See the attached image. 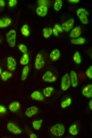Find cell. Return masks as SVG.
I'll return each mask as SVG.
<instances>
[{"mask_svg": "<svg viewBox=\"0 0 92 138\" xmlns=\"http://www.w3.org/2000/svg\"><path fill=\"white\" fill-rule=\"evenodd\" d=\"M50 131L52 134L54 135L60 137L64 134L65 131V128L63 124L58 123L52 126Z\"/></svg>", "mask_w": 92, "mask_h": 138, "instance_id": "1", "label": "cell"}, {"mask_svg": "<svg viewBox=\"0 0 92 138\" xmlns=\"http://www.w3.org/2000/svg\"><path fill=\"white\" fill-rule=\"evenodd\" d=\"M6 41L9 45L11 47H14L16 45V32L14 30L8 32L6 35Z\"/></svg>", "mask_w": 92, "mask_h": 138, "instance_id": "2", "label": "cell"}, {"mask_svg": "<svg viewBox=\"0 0 92 138\" xmlns=\"http://www.w3.org/2000/svg\"><path fill=\"white\" fill-rule=\"evenodd\" d=\"M77 14L83 24H86L88 23L89 22L87 16L89 14L86 10L83 8L79 9L77 11Z\"/></svg>", "mask_w": 92, "mask_h": 138, "instance_id": "3", "label": "cell"}, {"mask_svg": "<svg viewBox=\"0 0 92 138\" xmlns=\"http://www.w3.org/2000/svg\"><path fill=\"white\" fill-rule=\"evenodd\" d=\"M71 84L70 77L69 74H66L62 77L61 82V87L63 91H66L68 90Z\"/></svg>", "mask_w": 92, "mask_h": 138, "instance_id": "4", "label": "cell"}, {"mask_svg": "<svg viewBox=\"0 0 92 138\" xmlns=\"http://www.w3.org/2000/svg\"><path fill=\"white\" fill-rule=\"evenodd\" d=\"M45 64V60L43 55L40 54H38L35 61V68L37 70H40L44 67Z\"/></svg>", "mask_w": 92, "mask_h": 138, "instance_id": "5", "label": "cell"}, {"mask_svg": "<svg viewBox=\"0 0 92 138\" xmlns=\"http://www.w3.org/2000/svg\"><path fill=\"white\" fill-rule=\"evenodd\" d=\"M43 79L45 82H53L56 80L57 78L51 72L47 71L44 74Z\"/></svg>", "mask_w": 92, "mask_h": 138, "instance_id": "6", "label": "cell"}, {"mask_svg": "<svg viewBox=\"0 0 92 138\" xmlns=\"http://www.w3.org/2000/svg\"><path fill=\"white\" fill-rule=\"evenodd\" d=\"M74 23V19L71 18L67 22L63 23L61 26L63 31L66 32H69L72 29Z\"/></svg>", "mask_w": 92, "mask_h": 138, "instance_id": "7", "label": "cell"}, {"mask_svg": "<svg viewBox=\"0 0 92 138\" xmlns=\"http://www.w3.org/2000/svg\"><path fill=\"white\" fill-rule=\"evenodd\" d=\"M7 129L11 132L15 134H19L22 132L21 130L14 123L9 122L7 124Z\"/></svg>", "mask_w": 92, "mask_h": 138, "instance_id": "8", "label": "cell"}, {"mask_svg": "<svg viewBox=\"0 0 92 138\" xmlns=\"http://www.w3.org/2000/svg\"><path fill=\"white\" fill-rule=\"evenodd\" d=\"M17 63L15 59L11 56L9 57L7 59V67L9 70L14 71L16 69Z\"/></svg>", "mask_w": 92, "mask_h": 138, "instance_id": "9", "label": "cell"}, {"mask_svg": "<svg viewBox=\"0 0 92 138\" xmlns=\"http://www.w3.org/2000/svg\"><path fill=\"white\" fill-rule=\"evenodd\" d=\"M81 34V30L79 27H76L73 29L69 35L71 38L75 39L78 38Z\"/></svg>", "mask_w": 92, "mask_h": 138, "instance_id": "10", "label": "cell"}, {"mask_svg": "<svg viewBox=\"0 0 92 138\" xmlns=\"http://www.w3.org/2000/svg\"><path fill=\"white\" fill-rule=\"evenodd\" d=\"M48 8L44 5L39 6L36 9V11L37 15L39 16L44 17L47 14Z\"/></svg>", "mask_w": 92, "mask_h": 138, "instance_id": "11", "label": "cell"}, {"mask_svg": "<svg viewBox=\"0 0 92 138\" xmlns=\"http://www.w3.org/2000/svg\"><path fill=\"white\" fill-rule=\"evenodd\" d=\"M83 95L86 97L90 98L92 97V85L89 84L82 91Z\"/></svg>", "mask_w": 92, "mask_h": 138, "instance_id": "12", "label": "cell"}, {"mask_svg": "<svg viewBox=\"0 0 92 138\" xmlns=\"http://www.w3.org/2000/svg\"><path fill=\"white\" fill-rule=\"evenodd\" d=\"M70 77L72 86L75 87L78 84L77 76L76 73L74 71H72L70 73Z\"/></svg>", "mask_w": 92, "mask_h": 138, "instance_id": "13", "label": "cell"}, {"mask_svg": "<svg viewBox=\"0 0 92 138\" xmlns=\"http://www.w3.org/2000/svg\"><path fill=\"white\" fill-rule=\"evenodd\" d=\"M38 109L35 106L31 107L27 109L25 113V115L28 117H31L37 113Z\"/></svg>", "mask_w": 92, "mask_h": 138, "instance_id": "14", "label": "cell"}, {"mask_svg": "<svg viewBox=\"0 0 92 138\" xmlns=\"http://www.w3.org/2000/svg\"><path fill=\"white\" fill-rule=\"evenodd\" d=\"M60 55V52L57 49H55L52 51L50 55L51 59L53 61H57L59 58Z\"/></svg>", "mask_w": 92, "mask_h": 138, "instance_id": "15", "label": "cell"}, {"mask_svg": "<svg viewBox=\"0 0 92 138\" xmlns=\"http://www.w3.org/2000/svg\"><path fill=\"white\" fill-rule=\"evenodd\" d=\"M31 97L33 99L39 101H43L44 98L43 95L40 92L38 91L33 93L31 95Z\"/></svg>", "mask_w": 92, "mask_h": 138, "instance_id": "16", "label": "cell"}, {"mask_svg": "<svg viewBox=\"0 0 92 138\" xmlns=\"http://www.w3.org/2000/svg\"><path fill=\"white\" fill-rule=\"evenodd\" d=\"M11 23L10 18H4L0 19V28H5L9 26Z\"/></svg>", "mask_w": 92, "mask_h": 138, "instance_id": "17", "label": "cell"}, {"mask_svg": "<svg viewBox=\"0 0 92 138\" xmlns=\"http://www.w3.org/2000/svg\"><path fill=\"white\" fill-rule=\"evenodd\" d=\"M20 107L19 103L15 102L11 103L9 106V110L12 112H15L18 110Z\"/></svg>", "mask_w": 92, "mask_h": 138, "instance_id": "18", "label": "cell"}, {"mask_svg": "<svg viewBox=\"0 0 92 138\" xmlns=\"http://www.w3.org/2000/svg\"><path fill=\"white\" fill-rule=\"evenodd\" d=\"M86 42V39L82 37H78L75 39H72L71 40L72 43L76 45H81L85 43Z\"/></svg>", "mask_w": 92, "mask_h": 138, "instance_id": "19", "label": "cell"}, {"mask_svg": "<svg viewBox=\"0 0 92 138\" xmlns=\"http://www.w3.org/2000/svg\"><path fill=\"white\" fill-rule=\"evenodd\" d=\"M54 90L53 88L52 87H49L45 88L43 92L44 95L46 97H50Z\"/></svg>", "mask_w": 92, "mask_h": 138, "instance_id": "20", "label": "cell"}, {"mask_svg": "<svg viewBox=\"0 0 92 138\" xmlns=\"http://www.w3.org/2000/svg\"><path fill=\"white\" fill-rule=\"evenodd\" d=\"M29 55L27 54H24L22 57L20 61V64L23 65H27L29 62Z\"/></svg>", "mask_w": 92, "mask_h": 138, "instance_id": "21", "label": "cell"}, {"mask_svg": "<svg viewBox=\"0 0 92 138\" xmlns=\"http://www.w3.org/2000/svg\"><path fill=\"white\" fill-rule=\"evenodd\" d=\"M21 32L22 34L25 37L28 36L30 34L29 28L28 25L24 24L21 29Z\"/></svg>", "mask_w": 92, "mask_h": 138, "instance_id": "22", "label": "cell"}, {"mask_svg": "<svg viewBox=\"0 0 92 138\" xmlns=\"http://www.w3.org/2000/svg\"><path fill=\"white\" fill-rule=\"evenodd\" d=\"M29 71V68L28 66H25L23 69L21 76V80L24 81L27 78Z\"/></svg>", "mask_w": 92, "mask_h": 138, "instance_id": "23", "label": "cell"}, {"mask_svg": "<svg viewBox=\"0 0 92 138\" xmlns=\"http://www.w3.org/2000/svg\"><path fill=\"white\" fill-rule=\"evenodd\" d=\"M69 131L70 133L73 135H76L78 133L77 125L76 124H73L69 127Z\"/></svg>", "mask_w": 92, "mask_h": 138, "instance_id": "24", "label": "cell"}, {"mask_svg": "<svg viewBox=\"0 0 92 138\" xmlns=\"http://www.w3.org/2000/svg\"><path fill=\"white\" fill-rule=\"evenodd\" d=\"M43 32L45 38H48L52 33V29L51 28H45L43 29Z\"/></svg>", "mask_w": 92, "mask_h": 138, "instance_id": "25", "label": "cell"}, {"mask_svg": "<svg viewBox=\"0 0 92 138\" xmlns=\"http://www.w3.org/2000/svg\"><path fill=\"white\" fill-rule=\"evenodd\" d=\"M12 74L7 71H5L2 73L1 78L2 80L6 81L12 76Z\"/></svg>", "mask_w": 92, "mask_h": 138, "instance_id": "26", "label": "cell"}, {"mask_svg": "<svg viewBox=\"0 0 92 138\" xmlns=\"http://www.w3.org/2000/svg\"><path fill=\"white\" fill-rule=\"evenodd\" d=\"M43 122V120H42L34 121L32 123L33 128L35 130H39Z\"/></svg>", "mask_w": 92, "mask_h": 138, "instance_id": "27", "label": "cell"}, {"mask_svg": "<svg viewBox=\"0 0 92 138\" xmlns=\"http://www.w3.org/2000/svg\"><path fill=\"white\" fill-rule=\"evenodd\" d=\"M73 59L74 61L77 64H79L81 63V58L79 52H76L75 53L73 57Z\"/></svg>", "mask_w": 92, "mask_h": 138, "instance_id": "28", "label": "cell"}, {"mask_svg": "<svg viewBox=\"0 0 92 138\" xmlns=\"http://www.w3.org/2000/svg\"><path fill=\"white\" fill-rule=\"evenodd\" d=\"M72 100L71 98H67L64 101H63L61 104V107L63 108H64L68 107L71 104Z\"/></svg>", "mask_w": 92, "mask_h": 138, "instance_id": "29", "label": "cell"}, {"mask_svg": "<svg viewBox=\"0 0 92 138\" xmlns=\"http://www.w3.org/2000/svg\"><path fill=\"white\" fill-rule=\"evenodd\" d=\"M63 5V3L61 0H56L54 3V8L56 11H59L62 8Z\"/></svg>", "mask_w": 92, "mask_h": 138, "instance_id": "30", "label": "cell"}, {"mask_svg": "<svg viewBox=\"0 0 92 138\" xmlns=\"http://www.w3.org/2000/svg\"><path fill=\"white\" fill-rule=\"evenodd\" d=\"M18 48L20 51L24 54H27L28 49L26 46L23 44H20L19 45Z\"/></svg>", "mask_w": 92, "mask_h": 138, "instance_id": "31", "label": "cell"}, {"mask_svg": "<svg viewBox=\"0 0 92 138\" xmlns=\"http://www.w3.org/2000/svg\"><path fill=\"white\" fill-rule=\"evenodd\" d=\"M86 74L87 76L90 79L92 78V67L91 66L88 69L86 72Z\"/></svg>", "mask_w": 92, "mask_h": 138, "instance_id": "32", "label": "cell"}, {"mask_svg": "<svg viewBox=\"0 0 92 138\" xmlns=\"http://www.w3.org/2000/svg\"><path fill=\"white\" fill-rule=\"evenodd\" d=\"M17 3V1L16 0H9V5L10 7H14Z\"/></svg>", "mask_w": 92, "mask_h": 138, "instance_id": "33", "label": "cell"}, {"mask_svg": "<svg viewBox=\"0 0 92 138\" xmlns=\"http://www.w3.org/2000/svg\"><path fill=\"white\" fill-rule=\"evenodd\" d=\"M54 28L57 30L58 32H63V30L61 27L58 24L55 25Z\"/></svg>", "mask_w": 92, "mask_h": 138, "instance_id": "34", "label": "cell"}, {"mask_svg": "<svg viewBox=\"0 0 92 138\" xmlns=\"http://www.w3.org/2000/svg\"><path fill=\"white\" fill-rule=\"evenodd\" d=\"M6 111V109L4 106L0 105V113H4Z\"/></svg>", "mask_w": 92, "mask_h": 138, "instance_id": "35", "label": "cell"}, {"mask_svg": "<svg viewBox=\"0 0 92 138\" xmlns=\"http://www.w3.org/2000/svg\"><path fill=\"white\" fill-rule=\"evenodd\" d=\"M5 5V2L3 0H0V8L4 7Z\"/></svg>", "mask_w": 92, "mask_h": 138, "instance_id": "36", "label": "cell"}, {"mask_svg": "<svg viewBox=\"0 0 92 138\" xmlns=\"http://www.w3.org/2000/svg\"><path fill=\"white\" fill-rule=\"evenodd\" d=\"M52 33H53L54 35L56 36H58V32L54 28L52 29Z\"/></svg>", "mask_w": 92, "mask_h": 138, "instance_id": "37", "label": "cell"}, {"mask_svg": "<svg viewBox=\"0 0 92 138\" xmlns=\"http://www.w3.org/2000/svg\"><path fill=\"white\" fill-rule=\"evenodd\" d=\"M70 3H77L79 2L80 1L78 0H70V1H68Z\"/></svg>", "mask_w": 92, "mask_h": 138, "instance_id": "38", "label": "cell"}, {"mask_svg": "<svg viewBox=\"0 0 92 138\" xmlns=\"http://www.w3.org/2000/svg\"><path fill=\"white\" fill-rule=\"evenodd\" d=\"M30 137L31 138H36L37 137V136L35 134L33 133L30 135Z\"/></svg>", "mask_w": 92, "mask_h": 138, "instance_id": "39", "label": "cell"}, {"mask_svg": "<svg viewBox=\"0 0 92 138\" xmlns=\"http://www.w3.org/2000/svg\"><path fill=\"white\" fill-rule=\"evenodd\" d=\"M89 106L90 109L92 110V100H90L89 103Z\"/></svg>", "mask_w": 92, "mask_h": 138, "instance_id": "40", "label": "cell"}, {"mask_svg": "<svg viewBox=\"0 0 92 138\" xmlns=\"http://www.w3.org/2000/svg\"><path fill=\"white\" fill-rule=\"evenodd\" d=\"M2 73V70L1 67H0V75Z\"/></svg>", "mask_w": 92, "mask_h": 138, "instance_id": "41", "label": "cell"}, {"mask_svg": "<svg viewBox=\"0 0 92 138\" xmlns=\"http://www.w3.org/2000/svg\"><path fill=\"white\" fill-rule=\"evenodd\" d=\"M1 43V39H0V43Z\"/></svg>", "mask_w": 92, "mask_h": 138, "instance_id": "42", "label": "cell"}]
</instances>
